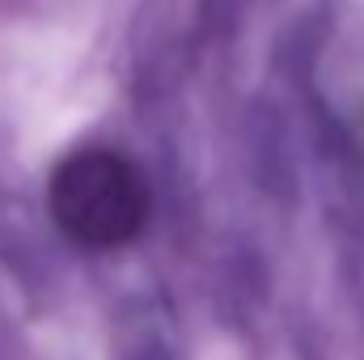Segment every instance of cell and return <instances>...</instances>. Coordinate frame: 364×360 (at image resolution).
Returning <instances> with one entry per match:
<instances>
[{"label": "cell", "mask_w": 364, "mask_h": 360, "mask_svg": "<svg viewBox=\"0 0 364 360\" xmlns=\"http://www.w3.org/2000/svg\"><path fill=\"white\" fill-rule=\"evenodd\" d=\"M47 203L77 246L114 250L140 233L149 216V186L127 157L110 149H81L55 166Z\"/></svg>", "instance_id": "obj_1"}]
</instances>
